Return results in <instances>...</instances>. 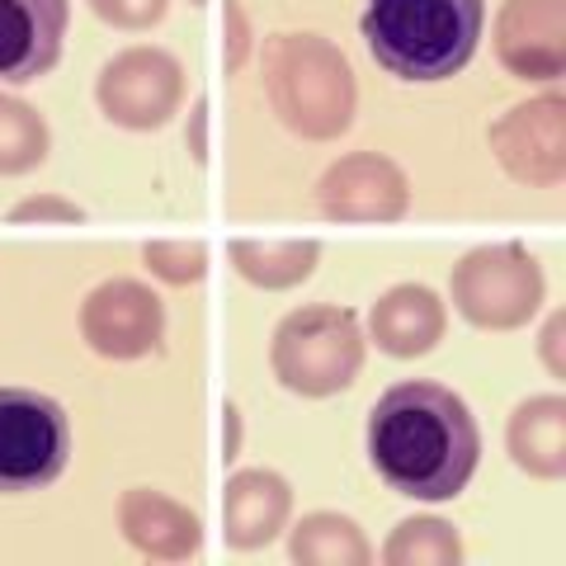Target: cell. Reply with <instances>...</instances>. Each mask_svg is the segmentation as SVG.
I'll list each match as a JSON object with an SVG mask.
<instances>
[{
	"instance_id": "cell-3",
	"label": "cell",
	"mask_w": 566,
	"mask_h": 566,
	"mask_svg": "<svg viewBox=\"0 0 566 566\" xmlns=\"http://www.w3.org/2000/svg\"><path fill=\"white\" fill-rule=\"evenodd\" d=\"M264 95L283 128L326 142L354 123V71L316 33H279L264 48Z\"/></svg>"
},
{
	"instance_id": "cell-20",
	"label": "cell",
	"mask_w": 566,
	"mask_h": 566,
	"mask_svg": "<svg viewBox=\"0 0 566 566\" xmlns=\"http://www.w3.org/2000/svg\"><path fill=\"white\" fill-rule=\"evenodd\" d=\"M48 156V123L39 109H29L24 99L0 95V175H24L43 166Z\"/></svg>"
},
{
	"instance_id": "cell-19",
	"label": "cell",
	"mask_w": 566,
	"mask_h": 566,
	"mask_svg": "<svg viewBox=\"0 0 566 566\" xmlns=\"http://www.w3.org/2000/svg\"><path fill=\"white\" fill-rule=\"evenodd\" d=\"M458 557H463V543L444 520H401L382 547L387 566H453Z\"/></svg>"
},
{
	"instance_id": "cell-26",
	"label": "cell",
	"mask_w": 566,
	"mask_h": 566,
	"mask_svg": "<svg viewBox=\"0 0 566 566\" xmlns=\"http://www.w3.org/2000/svg\"><path fill=\"white\" fill-rule=\"evenodd\" d=\"M241 449V416L237 406H222V458H237Z\"/></svg>"
},
{
	"instance_id": "cell-8",
	"label": "cell",
	"mask_w": 566,
	"mask_h": 566,
	"mask_svg": "<svg viewBox=\"0 0 566 566\" xmlns=\"http://www.w3.org/2000/svg\"><path fill=\"white\" fill-rule=\"evenodd\" d=\"M491 151L501 156L510 180L528 189H557L566 180V99L553 91L515 104L491 128Z\"/></svg>"
},
{
	"instance_id": "cell-7",
	"label": "cell",
	"mask_w": 566,
	"mask_h": 566,
	"mask_svg": "<svg viewBox=\"0 0 566 566\" xmlns=\"http://www.w3.org/2000/svg\"><path fill=\"white\" fill-rule=\"evenodd\" d=\"M95 99L109 123L133 133L166 128L170 114L185 99V66L161 48H128L114 62H104Z\"/></svg>"
},
{
	"instance_id": "cell-22",
	"label": "cell",
	"mask_w": 566,
	"mask_h": 566,
	"mask_svg": "<svg viewBox=\"0 0 566 566\" xmlns=\"http://www.w3.org/2000/svg\"><path fill=\"white\" fill-rule=\"evenodd\" d=\"M91 10L99 14L104 24H114V29H151V24H161V14H166V0H91Z\"/></svg>"
},
{
	"instance_id": "cell-10",
	"label": "cell",
	"mask_w": 566,
	"mask_h": 566,
	"mask_svg": "<svg viewBox=\"0 0 566 566\" xmlns=\"http://www.w3.org/2000/svg\"><path fill=\"white\" fill-rule=\"evenodd\" d=\"M316 199H322V212L331 222H397L411 203V189L387 156L359 151L322 175Z\"/></svg>"
},
{
	"instance_id": "cell-15",
	"label": "cell",
	"mask_w": 566,
	"mask_h": 566,
	"mask_svg": "<svg viewBox=\"0 0 566 566\" xmlns=\"http://www.w3.org/2000/svg\"><path fill=\"white\" fill-rule=\"evenodd\" d=\"M368 326H374L378 349H387L392 359H420L444 335V303L424 283H397L374 303Z\"/></svg>"
},
{
	"instance_id": "cell-27",
	"label": "cell",
	"mask_w": 566,
	"mask_h": 566,
	"mask_svg": "<svg viewBox=\"0 0 566 566\" xmlns=\"http://www.w3.org/2000/svg\"><path fill=\"white\" fill-rule=\"evenodd\" d=\"M189 6H203V0H189Z\"/></svg>"
},
{
	"instance_id": "cell-4",
	"label": "cell",
	"mask_w": 566,
	"mask_h": 566,
	"mask_svg": "<svg viewBox=\"0 0 566 566\" xmlns=\"http://www.w3.org/2000/svg\"><path fill=\"white\" fill-rule=\"evenodd\" d=\"M274 378L289 392L331 397L359 378L364 331L349 307H303L289 312L274 331Z\"/></svg>"
},
{
	"instance_id": "cell-5",
	"label": "cell",
	"mask_w": 566,
	"mask_h": 566,
	"mask_svg": "<svg viewBox=\"0 0 566 566\" xmlns=\"http://www.w3.org/2000/svg\"><path fill=\"white\" fill-rule=\"evenodd\" d=\"M453 303L482 331H515L543 307V270L524 245H476L453 264Z\"/></svg>"
},
{
	"instance_id": "cell-1",
	"label": "cell",
	"mask_w": 566,
	"mask_h": 566,
	"mask_svg": "<svg viewBox=\"0 0 566 566\" xmlns=\"http://www.w3.org/2000/svg\"><path fill=\"white\" fill-rule=\"evenodd\" d=\"M482 434L468 401L439 382H397L368 416V463L397 495L453 501L472 482Z\"/></svg>"
},
{
	"instance_id": "cell-9",
	"label": "cell",
	"mask_w": 566,
	"mask_h": 566,
	"mask_svg": "<svg viewBox=\"0 0 566 566\" xmlns=\"http://www.w3.org/2000/svg\"><path fill=\"white\" fill-rule=\"evenodd\" d=\"M81 335L85 345L104 359H142L161 349L166 335V307L147 283L137 279H109L85 297L81 307Z\"/></svg>"
},
{
	"instance_id": "cell-21",
	"label": "cell",
	"mask_w": 566,
	"mask_h": 566,
	"mask_svg": "<svg viewBox=\"0 0 566 566\" xmlns=\"http://www.w3.org/2000/svg\"><path fill=\"white\" fill-rule=\"evenodd\" d=\"M142 260H147V270L156 279L175 283V289L199 283L208 274V245L203 241H147L142 245Z\"/></svg>"
},
{
	"instance_id": "cell-17",
	"label": "cell",
	"mask_w": 566,
	"mask_h": 566,
	"mask_svg": "<svg viewBox=\"0 0 566 566\" xmlns=\"http://www.w3.org/2000/svg\"><path fill=\"white\" fill-rule=\"evenodd\" d=\"M293 562L303 566H368L374 547L359 534V524L345 520V515H326L316 510L303 524L293 528V543H289Z\"/></svg>"
},
{
	"instance_id": "cell-16",
	"label": "cell",
	"mask_w": 566,
	"mask_h": 566,
	"mask_svg": "<svg viewBox=\"0 0 566 566\" xmlns=\"http://www.w3.org/2000/svg\"><path fill=\"white\" fill-rule=\"evenodd\" d=\"M510 453L534 476H562L566 472V401L562 397H528L510 416Z\"/></svg>"
},
{
	"instance_id": "cell-25",
	"label": "cell",
	"mask_w": 566,
	"mask_h": 566,
	"mask_svg": "<svg viewBox=\"0 0 566 566\" xmlns=\"http://www.w3.org/2000/svg\"><path fill=\"white\" fill-rule=\"evenodd\" d=\"M227 20H232V48H227V71L241 66V52H245V20L237 10V0H227Z\"/></svg>"
},
{
	"instance_id": "cell-23",
	"label": "cell",
	"mask_w": 566,
	"mask_h": 566,
	"mask_svg": "<svg viewBox=\"0 0 566 566\" xmlns=\"http://www.w3.org/2000/svg\"><path fill=\"white\" fill-rule=\"evenodd\" d=\"M14 222H81L85 212L76 203H66L57 199V193H39V199H24V203H14L10 212Z\"/></svg>"
},
{
	"instance_id": "cell-12",
	"label": "cell",
	"mask_w": 566,
	"mask_h": 566,
	"mask_svg": "<svg viewBox=\"0 0 566 566\" xmlns=\"http://www.w3.org/2000/svg\"><path fill=\"white\" fill-rule=\"evenodd\" d=\"M71 0H0V81L29 85L62 57Z\"/></svg>"
},
{
	"instance_id": "cell-2",
	"label": "cell",
	"mask_w": 566,
	"mask_h": 566,
	"mask_svg": "<svg viewBox=\"0 0 566 566\" xmlns=\"http://www.w3.org/2000/svg\"><path fill=\"white\" fill-rule=\"evenodd\" d=\"M482 24V0H368L359 20L374 62L416 85L458 76L472 62Z\"/></svg>"
},
{
	"instance_id": "cell-11",
	"label": "cell",
	"mask_w": 566,
	"mask_h": 566,
	"mask_svg": "<svg viewBox=\"0 0 566 566\" xmlns=\"http://www.w3.org/2000/svg\"><path fill=\"white\" fill-rule=\"evenodd\" d=\"M495 52L510 76L557 81L566 71V0H505Z\"/></svg>"
},
{
	"instance_id": "cell-14",
	"label": "cell",
	"mask_w": 566,
	"mask_h": 566,
	"mask_svg": "<svg viewBox=\"0 0 566 566\" xmlns=\"http://www.w3.org/2000/svg\"><path fill=\"white\" fill-rule=\"evenodd\" d=\"M118 524H123V538H128L137 553L161 557V562H185L199 553V543H203L199 515H189L170 495L147 491V486H133L118 501Z\"/></svg>"
},
{
	"instance_id": "cell-13",
	"label": "cell",
	"mask_w": 566,
	"mask_h": 566,
	"mask_svg": "<svg viewBox=\"0 0 566 566\" xmlns=\"http://www.w3.org/2000/svg\"><path fill=\"white\" fill-rule=\"evenodd\" d=\"M293 510V491L279 472L264 468H245L237 476H227V495H222V534L232 547L251 553L283 534Z\"/></svg>"
},
{
	"instance_id": "cell-24",
	"label": "cell",
	"mask_w": 566,
	"mask_h": 566,
	"mask_svg": "<svg viewBox=\"0 0 566 566\" xmlns=\"http://www.w3.org/2000/svg\"><path fill=\"white\" fill-rule=\"evenodd\" d=\"M562 335H566V312H557L553 322H547V331H543V359H547V368H553L557 378H566V359H562Z\"/></svg>"
},
{
	"instance_id": "cell-6",
	"label": "cell",
	"mask_w": 566,
	"mask_h": 566,
	"mask_svg": "<svg viewBox=\"0 0 566 566\" xmlns=\"http://www.w3.org/2000/svg\"><path fill=\"white\" fill-rule=\"evenodd\" d=\"M71 453V420L52 397L0 387V495L57 482Z\"/></svg>"
},
{
	"instance_id": "cell-18",
	"label": "cell",
	"mask_w": 566,
	"mask_h": 566,
	"mask_svg": "<svg viewBox=\"0 0 566 566\" xmlns=\"http://www.w3.org/2000/svg\"><path fill=\"white\" fill-rule=\"evenodd\" d=\"M322 245L316 241H232V264L260 289H293L312 279Z\"/></svg>"
}]
</instances>
